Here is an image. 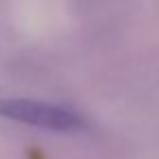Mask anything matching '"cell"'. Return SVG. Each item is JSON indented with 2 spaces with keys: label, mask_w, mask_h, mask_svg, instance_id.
<instances>
[{
  "label": "cell",
  "mask_w": 159,
  "mask_h": 159,
  "mask_svg": "<svg viewBox=\"0 0 159 159\" xmlns=\"http://www.w3.org/2000/svg\"><path fill=\"white\" fill-rule=\"evenodd\" d=\"M0 118L18 124H29L46 131H81L85 129V118L68 107L33 100V98H0Z\"/></svg>",
  "instance_id": "1"
}]
</instances>
